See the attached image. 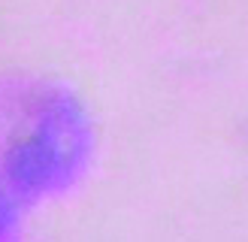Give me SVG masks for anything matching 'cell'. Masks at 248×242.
I'll return each instance as SVG.
<instances>
[{"mask_svg":"<svg viewBox=\"0 0 248 242\" xmlns=\"http://www.w3.org/2000/svg\"><path fill=\"white\" fill-rule=\"evenodd\" d=\"M79 103L52 85L0 88V179L24 197L70 185L88 154Z\"/></svg>","mask_w":248,"mask_h":242,"instance_id":"obj_1","label":"cell"},{"mask_svg":"<svg viewBox=\"0 0 248 242\" xmlns=\"http://www.w3.org/2000/svg\"><path fill=\"white\" fill-rule=\"evenodd\" d=\"M6 218H9V206L0 200V230H6Z\"/></svg>","mask_w":248,"mask_h":242,"instance_id":"obj_2","label":"cell"}]
</instances>
